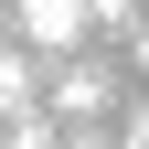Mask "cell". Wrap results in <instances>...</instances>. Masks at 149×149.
<instances>
[{"mask_svg": "<svg viewBox=\"0 0 149 149\" xmlns=\"http://www.w3.org/2000/svg\"><path fill=\"white\" fill-rule=\"evenodd\" d=\"M11 22H22V43H32V53H74L85 32H96V0H22Z\"/></svg>", "mask_w": 149, "mask_h": 149, "instance_id": "obj_1", "label": "cell"}, {"mask_svg": "<svg viewBox=\"0 0 149 149\" xmlns=\"http://www.w3.org/2000/svg\"><path fill=\"white\" fill-rule=\"evenodd\" d=\"M53 117H107V74H96V64H64V85H53Z\"/></svg>", "mask_w": 149, "mask_h": 149, "instance_id": "obj_2", "label": "cell"}, {"mask_svg": "<svg viewBox=\"0 0 149 149\" xmlns=\"http://www.w3.org/2000/svg\"><path fill=\"white\" fill-rule=\"evenodd\" d=\"M11 107H32V64H22L11 43H0V117H11Z\"/></svg>", "mask_w": 149, "mask_h": 149, "instance_id": "obj_3", "label": "cell"}, {"mask_svg": "<svg viewBox=\"0 0 149 149\" xmlns=\"http://www.w3.org/2000/svg\"><path fill=\"white\" fill-rule=\"evenodd\" d=\"M117 149H149V107H139V117H128V139H117Z\"/></svg>", "mask_w": 149, "mask_h": 149, "instance_id": "obj_4", "label": "cell"}, {"mask_svg": "<svg viewBox=\"0 0 149 149\" xmlns=\"http://www.w3.org/2000/svg\"><path fill=\"white\" fill-rule=\"evenodd\" d=\"M53 149H117V139H53Z\"/></svg>", "mask_w": 149, "mask_h": 149, "instance_id": "obj_5", "label": "cell"}, {"mask_svg": "<svg viewBox=\"0 0 149 149\" xmlns=\"http://www.w3.org/2000/svg\"><path fill=\"white\" fill-rule=\"evenodd\" d=\"M139 74H149V22H139Z\"/></svg>", "mask_w": 149, "mask_h": 149, "instance_id": "obj_6", "label": "cell"}]
</instances>
